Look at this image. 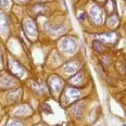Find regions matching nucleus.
<instances>
[{"instance_id":"1","label":"nucleus","mask_w":126,"mask_h":126,"mask_svg":"<svg viewBox=\"0 0 126 126\" xmlns=\"http://www.w3.org/2000/svg\"><path fill=\"white\" fill-rule=\"evenodd\" d=\"M60 49L66 54H72L76 50V41L72 37H65L60 41Z\"/></svg>"},{"instance_id":"2","label":"nucleus","mask_w":126,"mask_h":126,"mask_svg":"<svg viewBox=\"0 0 126 126\" xmlns=\"http://www.w3.org/2000/svg\"><path fill=\"white\" fill-rule=\"evenodd\" d=\"M24 31L26 32V34H27L31 38H33V39L37 38L38 30H37V26H36L35 22H34L33 20L28 19L24 22Z\"/></svg>"},{"instance_id":"3","label":"nucleus","mask_w":126,"mask_h":126,"mask_svg":"<svg viewBox=\"0 0 126 126\" xmlns=\"http://www.w3.org/2000/svg\"><path fill=\"white\" fill-rule=\"evenodd\" d=\"M90 17L96 24L100 25L103 22V10L99 6H93L90 8Z\"/></svg>"},{"instance_id":"4","label":"nucleus","mask_w":126,"mask_h":126,"mask_svg":"<svg viewBox=\"0 0 126 126\" xmlns=\"http://www.w3.org/2000/svg\"><path fill=\"white\" fill-rule=\"evenodd\" d=\"M63 80L61 77H59L58 75H54L50 77V79H49V86H50V88L52 90H54L56 93H59V91H61V89L63 87Z\"/></svg>"},{"instance_id":"5","label":"nucleus","mask_w":126,"mask_h":126,"mask_svg":"<svg viewBox=\"0 0 126 126\" xmlns=\"http://www.w3.org/2000/svg\"><path fill=\"white\" fill-rule=\"evenodd\" d=\"M45 30L48 31L49 34L52 36H59L65 31V28L62 25L57 26V25H52L50 23H45Z\"/></svg>"},{"instance_id":"6","label":"nucleus","mask_w":126,"mask_h":126,"mask_svg":"<svg viewBox=\"0 0 126 126\" xmlns=\"http://www.w3.org/2000/svg\"><path fill=\"white\" fill-rule=\"evenodd\" d=\"M10 71L13 75H15L16 77H22L24 75V67L22 66V64H20L16 61H11L10 62Z\"/></svg>"},{"instance_id":"7","label":"nucleus","mask_w":126,"mask_h":126,"mask_svg":"<svg viewBox=\"0 0 126 126\" xmlns=\"http://www.w3.org/2000/svg\"><path fill=\"white\" fill-rule=\"evenodd\" d=\"M79 96H80V91L76 88L70 87V88L66 89V91H65V98H66L67 102H72V101L76 100Z\"/></svg>"},{"instance_id":"8","label":"nucleus","mask_w":126,"mask_h":126,"mask_svg":"<svg viewBox=\"0 0 126 126\" xmlns=\"http://www.w3.org/2000/svg\"><path fill=\"white\" fill-rule=\"evenodd\" d=\"M9 32V24H8L7 16L4 13H0V33L2 35H7Z\"/></svg>"},{"instance_id":"9","label":"nucleus","mask_w":126,"mask_h":126,"mask_svg":"<svg viewBox=\"0 0 126 126\" xmlns=\"http://www.w3.org/2000/svg\"><path fill=\"white\" fill-rule=\"evenodd\" d=\"M99 40L101 41H104L107 44H111V43H114L115 39H116V35L113 33H107V34H101V35H98L97 36Z\"/></svg>"},{"instance_id":"10","label":"nucleus","mask_w":126,"mask_h":126,"mask_svg":"<svg viewBox=\"0 0 126 126\" xmlns=\"http://www.w3.org/2000/svg\"><path fill=\"white\" fill-rule=\"evenodd\" d=\"M80 66V63L75 61V62H69L66 63V64L64 65V67H63V70L65 71V73H74L76 72L78 69H79Z\"/></svg>"},{"instance_id":"11","label":"nucleus","mask_w":126,"mask_h":126,"mask_svg":"<svg viewBox=\"0 0 126 126\" xmlns=\"http://www.w3.org/2000/svg\"><path fill=\"white\" fill-rule=\"evenodd\" d=\"M15 82H13L12 80V78L10 77V76H8V75H4L3 77L1 78V87L2 88H11L12 86H14L15 85Z\"/></svg>"},{"instance_id":"12","label":"nucleus","mask_w":126,"mask_h":126,"mask_svg":"<svg viewBox=\"0 0 126 126\" xmlns=\"http://www.w3.org/2000/svg\"><path fill=\"white\" fill-rule=\"evenodd\" d=\"M32 112H33V110L28 106H23V107H20V109H17L15 111V115H17V116H25V115H27L28 113H32Z\"/></svg>"},{"instance_id":"13","label":"nucleus","mask_w":126,"mask_h":126,"mask_svg":"<svg viewBox=\"0 0 126 126\" xmlns=\"http://www.w3.org/2000/svg\"><path fill=\"white\" fill-rule=\"evenodd\" d=\"M71 84H73V85H80L83 82V75L80 74V73H77V74H75L74 76H73L72 78L70 79Z\"/></svg>"},{"instance_id":"14","label":"nucleus","mask_w":126,"mask_h":126,"mask_svg":"<svg viewBox=\"0 0 126 126\" xmlns=\"http://www.w3.org/2000/svg\"><path fill=\"white\" fill-rule=\"evenodd\" d=\"M93 45H94V49L97 52H99V53H103L104 50H106V47H104L99 40H94Z\"/></svg>"},{"instance_id":"15","label":"nucleus","mask_w":126,"mask_h":126,"mask_svg":"<svg viewBox=\"0 0 126 126\" xmlns=\"http://www.w3.org/2000/svg\"><path fill=\"white\" fill-rule=\"evenodd\" d=\"M117 22H119L117 16L113 15V16L110 17V20H109V26H110V27H115V25L117 24Z\"/></svg>"},{"instance_id":"16","label":"nucleus","mask_w":126,"mask_h":126,"mask_svg":"<svg viewBox=\"0 0 126 126\" xmlns=\"http://www.w3.org/2000/svg\"><path fill=\"white\" fill-rule=\"evenodd\" d=\"M8 126H23V124L19 121H11V122L8 124Z\"/></svg>"},{"instance_id":"17","label":"nucleus","mask_w":126,"mask_h":126,"mask_svg":"<svg viewBox=\"0 0 126 126\" xmlns=\"http://www.w3.org/2000/svg\"><path fill=\"white\" fill-rule=\"evenodd\" d=\"M9 0H0V7L2 8H7L8 6H9Z\"/></svg>"},{"instance_id":"18","label":"nucleus","mask_w":126,"mask_h":126,"mask_svg":"<svg viewBox=\"0 0 126 126\" xmlns=\"http://www.w3.org/2000/svg\"><path fill=\"white\" fill-rule=\"evenodd\" d=\"M77 16H78V19L82 20V21L86 19V14H85V12H80V13H78Z\"/></svg>"},{"instance_id":"19","label":"nucleus","mask_w":126,"mask_h":126,"mask_svg":"<svg viewBox=\"0 0 126 126\" xmlns=\"http://www.w3.org/2000/svg\"><path fill=\"white\" fill-rule=\"evenodd\" d=\"M17 1H19V2H27L28 0H17Z\"/></svg>"},{"instance_id":"20","label":"nucleus","mask_w":126,"mask_h":126,"mask_svg":"<svg viewBox=\"0 0 126 126\" xmlns=\"http://www.w3.org/2000/svg\"><path fill=\"white\" fill-rule=\"evenodd\" d=\"M38 1H40V2H46V1H50V0H38Z\"/></svg>"},{"instance_id":"21","label":"nucleus","mask_w":126,"mask_h":126,"mask_svg":"<svg viewBox=\"0 0 126 126\" xmlns=\"http://www.w3.org/2000/svg\"><path fill=\"white\" fill-rule=\"evenodd\" d=\"M98 1H100V2H103V1H104V0H98Z\"/></svg>"},{"instance_id":"22","label":"nucleus","mask_w":126,"mask_h":126,"mask_svg":"<svg viewBox=\"0 0 126 126\" xmlns=\"http://www.w3.org/2000/svg\"><path fill=\"white\" fill-rule=\"evenodd\" d=\"M122 126H126V125H124V124H123V125H122Z\"/></svg>"},{"instance_id":"23","label":"nucleus","mask_w":126,"mask_h":126,"mask_svg":"<svg viewBox=\"0 0 126 126\" xmlns=\"http://www.w3.org/2000/svg\"><path fill=\"white\" fill-rule=\"evenodd\" d=\"M0 60H1V56H0Z\"/></svg>"}]
</instances>
